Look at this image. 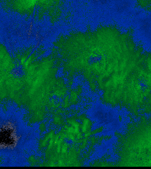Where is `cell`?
<instances>
[{
  "instance_id": "cell-1",
  "label": "cell",
  "mask_w": 151,
  "mask_h": 169,
  "mask_svg": "<svg viewBox=\"0 0 151 169\" xmlns=\"http://www.w3.org/2000/svg\"><path fill=\"white\" fill-rule=\"evenodd\" d=\"M89 120L88 119H85L84 120L82 126V130L83 132H86L91 126Z\"/></svg>"
}]
</instances>
